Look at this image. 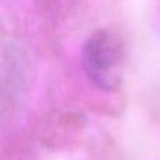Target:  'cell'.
Instances as JSON below:
<instances>
[{
	"mask_svg": "<svg viewBox=\"0 0 160 160\" xmlns=\"http://www.w3.org/2000/svg\"><path fill=\"white\" fill-rule=\"evenodd\" d=\"M82 65L86 76L97 88L118 90L125 70V51L119 37L108 30L91 34L83 45Z\"/></svg>",
	"mask_w": 160,
	"mask_h": 160,
	"instance_id": "1",
	"label": "cell"
}]
</instances>
